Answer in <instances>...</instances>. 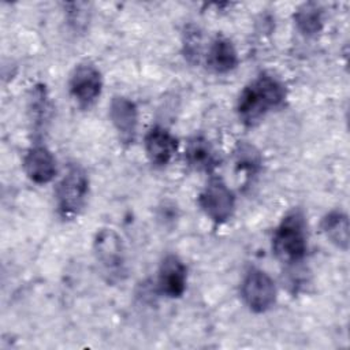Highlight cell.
<instances>
[{"instance_id": "1", "label": "cell", "mask_w": 350, "mask_h": 350, "mask_svg": "<svg viewBox=\"0 0 350 350\" xmlns=\"http://www.w3.org/2000/svg\"><path fill=\"white\" fill-rule=\"evenodd\" d=\"M286 85L269 72H261L239 93L237 113L245 126L257 124L269 111L284 104Z\"/></svg>"}, {"instance_id": "2", "label": "cell", "mask_w": 350, "mask_h": 350, "mask_svg": "<svg viewBox=\"0 0 350 350\" xmlns=\"http://www.w3.org/2000/svg\"><path fill=\"white\" fill-rule=\"evenodd\" d=\"M272 250L286 264H298L308 252V223L299 209L283 216L272 235Z\"/></svg>"}, {"instance_id": "3", "label": "cell", "mask_w": 350, "mask_h": 350, "mask_svg": "<svg viewBox=\"0 0 350 350\" xmlns=\"http://www.w3.org/2000/svg\"><path fill=\"white\" fill-rule=\"evenodd\" d=\"M89 194V178L79 164L68 165L56 187L57 213L64 220L75 219L83 209Z\"/></svg>"}, {"instance_id": "4", "label": "cell", "mask_w": 350, "mask_h": 350, "mask_svg": "<svg viewBox=\"0 0 350 350\" xmlns=\"http://www.w3.org/2000/svg\"><path fill=\"white\" fill-rule=\"evenodd\" d=\"M198 205L212 221L221 224L234 213L235 196L221 178L213 176L201 190L198 196Z\"/></svg>"}, {"instance_id": "5", "label": "cell", "mask_w": 350, "mask_h": 350, "mask_svg": "<svg viewBox=\"0 0 350 350\" xmlns=\"http://www.w3.org/2000/svg\"><path fill=\"white\" fill-rule=\"evenodd\" d=\"M241 295L245 305L254 313H264L276 301V286L272 278L258 268H252L241 284Z\"/></svg>"}, {"instance_id": "6", "label": "cell", "mask_w": 350, "mask_h": 350, "mask_svg": "<svg viewBox=\"0 0 350 350\" xmlns=\"http://www.w3.org/2000/svg\"><path fill=\"white\" fill-rule=\"evenodd\" d=\"M68 89L81 108H89L97 101L103 90L100 70L90 62L77 64L70 75Z\"/></svg>"}, {"instance_id": "7", "label": "cell", "mask_w": 350, "mask_h": 350, "mask_svg": "<svg viewBox=\"0 0 350 350\" xmlns=\"http://www.w3.org/2000/svg\"><path fill=\"white\" fill-rule=\"evenodd\" d=\"M93 249L96 260L105 273L109 276L123 273L124 249L120 237L112 228H103L96 234Z\"/></svg>"}, {"instance_id": "8", "label": "cell", "mask_w": 350, "mask_h": 350, "mask_svg": "<svg viewBox=\"0 0 350 350\" xmlns=\"http://www.w3.org/2000/svg\"><path fill=\"white\" fill-rule=\"evenodd\" d=\"M109 119L124 145L134 142L138 127V108L134 101L124 96H113L109 104Z\"/></svg>"}, {"instance_id": "9", "label": "cell", "mask_w": 350, "mask_h": 350, "mask_svg": "<svg viewBox=\"0 0 350 350\" xmlns=\"http://www.w3.org/2000/svg\"><path fill=\"white\" fill-rule=\"evenodd\" d=\"M187 284V268L175 254H167L159 267L157 287L159 291L168 298H179L183 295Z\"/></svg>"}, {"instance_id": "10", "label": "cell", "mask_w": 350, "mask_h": 350, "mask_svg": "<svg viewBox=\"0 0 350 350\" xmlns=\"http://www.w3.org/2000/svg\"><path fill=\"white\" fill-rule=\"evenodd\" d=\"M144 148L149 161L153 165H167L178 149L176 138L163 126H153L144 138Z\"/></svg>"}, {"instance_id": "11", "label": "cell", "mask_w": 350, "mask_h": 350, "mask_svg": "<svg viewBox=\"0 0 350 350\" xmlns=\"http://www.w3.org/2000/svg\"><path fill=\"white\" fill-rule=\"evenodd\" d=\"M23 168L31 182L44 185L55 178L56 160L46 146L33 145L25 154Z\"/></svg>"}, {"instance_id": "12", "label": "cell", "mask_w": 350, "mask_h": 350, "mask_svg": "<svg viewBox=\"0 0 350 350\" xmlns=\"http://www.w3.org/2000/svg\"><path fill=\"white\" fill-rule=\"evenodd\" d=\"M238 52L232 41L224 36H216L206 52V66L216 74H227L238 66Z\"/></svg>"}, {"instance_id": "13", "label": "cell", "mask_w": 350, "mask_h": 350, "mask_svg": "<svg viewBox=\"0 0 350 350\" xmlns=\"http://www.w3.org/2000/svg\"><path fill=\"white\" fill-rule=\"evenodd\" d=\"M185 160L190 168L201 172H212L219 164L216 150L204 135H193L187 141Z\"/></svg>"}, {"instance_id": "14", "label": "cell", "mask_w": 350, "mask_h": 350, "mask_svg": "<svg viewBox=\"0 0 350 350\" xmlns=\"http://www.w3.org/2000/svg\"><path fill=\"white\" fill-rule=\"evenodd\" d=\"M321 230L324 235L342 250L349 247V217L342 211H331L321 220Z\"/></svg>"}, {"instance_id": "15", "label": "cell", "mask_w": 350, "mask_h": 350, "mask_svg": "<svg viewBox=\"0 0 350 350\" xmlns=\"http://www.w3.org/2000/svg\"><path fill=\"white\" fill-rule=\"evenodd\" d=\"M294 22L299 33L312 37L323 29V10L316 3H305L294 14Z\"/></svg>"}, {"instance_id": "16", "label": "cell", "mask_w": 350, "mask_h": 350, "mask_svg": "<svg viewBox=\"0 0 350 350\" xmlns=\"http://www.w3.org/2000/svg\"><path fill=\"white\" fill-rule=\"evenodd\" d=\"M235 164L239 171H245L250 176L260 171L262 159L253 145L242 142L235 149Z\"/></svg>"}, {"instance_id": "17", "label": "cell", "mask_w": 350, "mask_h": 350, "mask_svg": "<svg viewBox=\"0 0 350 350\" xmlns=\"http://www.w3.org/2000/svg\"><path fill=\"white\" fill-rule=\"evenodd\" d=\"M29 111L31 113L34 126H41L44 120H46L49 112V103L44 85H36L33 88L31 97L29 100Z\"/></svg>"}, {"instance_id": "18", "label": "cell", "mask_w": 350, "mask_h": 350, "mask_svg": "<svg viewBox=\"0 0 350 350\" xmlns=\"http://www.w3.org/2000/svg\"><path fill=\"white\" fill-rule=\"evenodd\" d=\"M182 46H183V55L186 60L191 64L198 63L202 49V34L198 27L189 25L185 27L183 37H182Z\"/></svg>"}, {"instance_id": "19", "label": "cell", "mask_w": 350, "mask_h": 350, "mask_svg": "<svg viewBox=\"0 0 350 350\" xmlns=\"http://www.w3.org/2000/svg\"><path fill=\"white\" fill-rule=\"evenodd\" d=\"M70 5L72 7L67 11L70 25L75 30L83 29L88 22V12H86V10H82V7H85V4L83 3H71Z\"/></svg>"}]
</instances>
